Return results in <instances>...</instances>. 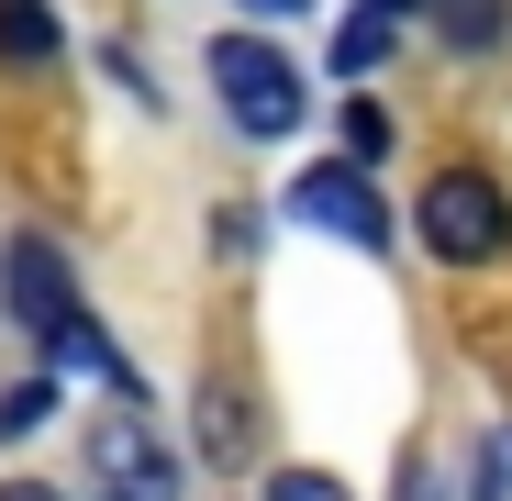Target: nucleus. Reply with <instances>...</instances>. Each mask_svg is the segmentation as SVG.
Segmentation results:
<instances>
[{"label":"nucleus","mask_w":512,"mask_h":501,"mask_svg":"<svg viewBox=\"0 0 512 501\" xmlns=\"http://www.w3.org/2000/svg\"><path fill=\"white\" fill-rule=\"evenodd\" d=\"M268 501H346V479H334V468H279Z\"/></svg>","instance_id":"12"},{"label":"nucleus","mask_w":512,"mask_h":501,"mask_svg":"<svg viewBox=\"0 0 512 501\" xmlns=\"http://www.w3.org/2000/svg\"><path fill=\"white\" fill-rule=\"evenodd\" d=\"M245 12H268V23H290V12H301V0H245Z\"/></svg>","instance_id":"16"},{"label":"nucleus","mask_w":512,"mask_h":501,"mask_svg":"<svg viewBox=\"0 0 512 501\" xmlns=\"http://www.w3.org/2000/svg\"><path fill=\"white\" fill-rule=\"evenodd\" d=\"M468 501H512V446H501V435L479 446V490H468Z\"/></svg>","instance_id":"13"},{"label":"nucleus","mask_w":512,"mask_h":501,"mask_svg":"<svg viewBox=\"0 0 512 501\" xmlns=\"http://www.w3.org/2000/svg\"><path fill=\"white\" fill-rule=\"evenodd\" d=\"M0 56H12V67H45L56 56V12H45V0H0Z\"/></svg>","instance_id":"8"},{"label":"nucleus","mask_w":512,"mask_h":501,"mask_svg":"<svg viewBox=\"0 0 512 501\" xmlns=\"http://www.w3.org/2000/svg\"><path fill=\"white\" fill-rule=\"evenodd\" d=\"M201 435H212V457H245V435H256V424L234 412V390H212V412H201Z\"/></svg>","instance_id":"11"},{"label":"nucleus","mask_w":512,"mask_h":501,"mask_svg":"<svg viewBox=\"0 0 512 501\" xmlns=\"http://www.w3.org/2000/svg\"><path fill=\"white\" fill-rule=\"evenodd\" d=\"M45 401H56V379H23V390H0V435H34V424H45Z\"/></svg>","instance_id":"10"},{"label":"nucleus","mask_w":512,"mask_h":501,"mask_svg":"<svg viewBox=\"0 0 512 501\" xmlns=\"http://www.w3.org/2000/svg\"><path fill=\"white\" fill-rule=\"evenodd\" d=\"M368 12H390V23H401V12H412V0H368Z\"/></svg>","instance_id":"17"},{"label":"nucleus","mask_w":512,"mask_h":501,"mask_svg":"<svg viewBox=\"0 0 512 501\" xmlns=\"http://www.w3.org/2000/svg\"><path fill=\"white\" fill-rule=\"evenodd\" d=\"M90 479L112 501H179V457H167V435L145 424V401H123V412L90 424Z\"/></svg>","instance_id":"3"},{"label":"nucleus","mask_w":512,"mask_h":501,"mask_svg":"<svg viewBox=\"0 0 512 501\" xmlns=\"http://www.w3.org/2000/svg\"><path fill=\"white\" fill-rule=\"evenodd\" d=\"M390 45H401V23H390V12H368V0H357L346 23H334V67H346V78H368V67H390Z\"/></svg>","instance_id":"6"},{"label":"nucleus","mask_w":512,"mask_h":501,"mask_svg":"<svg viewBox=\"0 0 512 501\" xmlns=\"http://www.w3.org/2000/svg\"><path fill=\"white\" fill-rule=\"evenodd\" d=\"M501 234H512V212H501V179H479V167H446V179L423 190V245H435L446 268H479V257H501Z\"/></svg>","instance_id":"2"},{"label":"nucleus","mask_w":512,"mask_h":501,"mask_svg":"<svg viewBox=\"0 0 512 501\" xmlns=\"http://www.w3.org/2000/svg\"><path fill=\"white\" fill-rule=\"evenodd\" d=\"M212 90H223V112H234V134L245 145H279V134H301V67L268 45V34H223L212 45Z\"/></svg>","instance_id":"1"},{"label":"nucleus","mask_w":512,"mask_h":501,"mask_svg":"<svg viewBox=\"0 0 512 501\" xmlns=\"http://www.w3.org/2000/svg\"><path fill=\"white\" fill-rule=\"evenodd\" d=\"M290 223L357 245V257H379V245H390V212H379V190L357 179V167H301V179H290Z\"/></svg>","instance_id":"4"},{"label":"nucleus","mask_w":512,"mask_h":501,"mask_svg":"<svg viewBox=\"0 0 512 501\" xmlns=\"http://www.w3.org/2000/svg\"><path fill=\"white\" fill-rule=\"evenodd\" d=\"M0 290H12V323H56V312H78V290H67V257H56V245H12V257H0Z\"/></svg>","instance_id":"5"},{"label":"nucleus","mask_w":512,"mask_h":501,"mask_svg":"<svg viewBox=\"0 0 512 501\" xmlns=\"http://www.w3.org/2000/svg\"><path fill=\"white\" fill-rule=\"evenodd\" d=\"M501 23H512V0H435V34H446L457 56H490Z\"/></svg>","instance_id":"7"},{"label":"nucleus","mask_w":512,"mask_h":501,"mask_svg":"<svg viewBox=\"0 0 512 501\" xmlns=\"http://www.w3.org/2000/svg\"><path fill=\"white\" fill-rule=\"evenodd\" d=\"M334 134H346V156H334V167H357V179L390 156V112H379V101H346V123H334Z\"/></svg>","instance_id":"9"},{"label":"nucleus","mask_w":512,"mask_h":501,"mask_svg":"<svg viewBox=\"0 0 512 501\" xmlns=\"http://www.w3.org/2000/svg\"><path fill=\"white\" fill-rule=\"evenodd\" d=\"M212 245H223V257H245V245H256V212H245V201H223V212H212Z\"/></svg>","instance_id":"14"},{"label":"nucleus","mask_w":512,"mask_h":501,"mask_svg":"<svg viewBox=\"0 0 512 501\" xmlns=\"http://www.w3.org/2000/svg\"><path fill=\"white\" fill-rule=\"evenodd\" d=\"M0 501H67V490H45V479H0Z\"/></svg>","instance_id":"15"}]
</instances>
